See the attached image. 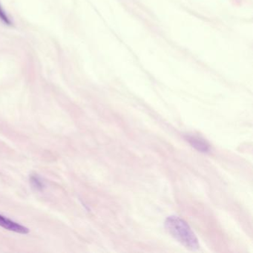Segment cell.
I'll return each instance as SVG.
<instances>
[{"instance_id": "obj_2", "label": "cell", "mask_w": 253, "mask_h": 253, "mask_svg": "<svg viewBox=\"0 0 253 253\" xmlns=\"http://www.w3.org/2000/svg\"><path fill=\"white\" fill-rule=\"evenodd\" d=\"M0 226L5 228L8 230L17 232V233L28 234L29 232V229L26 226H22L16 222L12 221L1 214H0Z\"/></svg>"}, {"instance_id": "obj_5", "label": "cell", "mask_w": 253, "mask_h": 253, "mask_svg": "<svg viewBox=\"0 0 253 253\" xmlns=\"http://www.w3.org/2000/svg\"><path fill=\"white\" fill-rule=\"evenodd\" d=\"M0 20H2L5 24L8 25V26H11L12 25V22L11 21L9 17H8V15H7L6 13L4 11L1 5H0Z\"/></svg>"}, {"instance_id": "obj_3", "label": "cell", "mask_w": 253, "mask_h": 253, "mask_svg": "<svg viewBox=\"0 0 253 253\" xmlns=\"http://www.w3.org/2000/svg\"><path fill=\"white\" fill-rule=\"evenodd\" d=\"M186 140L190 143L192 147L196 149L199 152H206L210 151V145L207 143V141L201 139V137H196V136L188 135L186 137Z\"/></svg>"}, {"instance_id": "obj_1", "label": "cell", "mask_w": 253, "mask_h": 253, "mask_svg": "<svg viewBox=\"0 0 253 253\" xmlns=\"http://www.w3.org/2000/svg\"><path fill=\"white\" fill-rule=\"evenodd\" d=\"M165 227L169 233L182 245L191 250L199 248V243L190 226L180 217L171 216L166 220Z\"/></svg>"}, {"instance_id": "obj_4", "label": "cell", "mask_w": 253, "mask_h": 253, "mask_svg": "<svg viewBox=\"0 0 253 253\" xmlns=\"http://www.w3.org/2000/svg\"><path fill=\"white\" fill-rule=\"evenodd\" d=\"M31 183L32 186L35 188V189H38V190H42L43 188V183L41 181V179L37 176H31L30 177Z\"/></svg>"}]
</instances>
